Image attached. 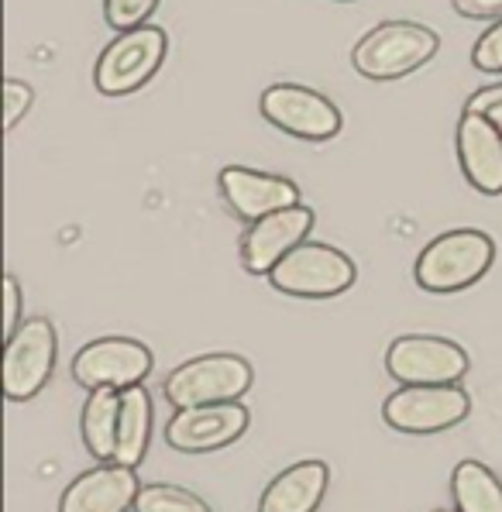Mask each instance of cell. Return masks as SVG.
Segmentation results:
<instances>
[{
	"instance_id": "cell-6",
	"label": "cell",
	"mask_w": 502,
	"mask_h": 512,
	"mask_svg": "<svg viewBox=\"0 0 502 512\" xmlns=\"http://www.w3.org/2000/svg\"><path fill=\"white\" fill-rule=\"evenodd\" d=\"M472 413L468 389L458 385H403L382 403V420L386 427L413 437H430L458 427Z\"/></svg>"
},
{
	"instance_id": "cell-13",
	"label": "cell",
	"mask_w": 502,
	"mask_h": 512,
	"mask_svg": "<svg viewBox=\"0 0 502 512\" xmlns=\"http://www.w3.org/2000/svg\"><path fill=\"white\" fill-rule=\"evenodd\" d=\"M221 196L231 207L234 217H241L245 224H255V220L276 214V210L296 207L300 200V186L286 176H276V172H258L248 169V165H227L221 169Z\"/></svg>"
},
{
	"instance_id": "cell-23",
	"label": "cell",
	"mask_w": 502,
	"mask_h": 512,
	"mask_svg": "<svg viewBox=\"0 0 502 512\" xmlns=\"http://www.w3.org/2000/svg\"><path fill=\"white\" fill-rule=\"evenodd\" d=\"M31 104H35V90L21 80H7L4 83V128L11 131L31 110Z\"/></svg>"
},
{
	"instance_id": "cell-20",
	"label": "cell",
	"mask_w": 502,
	"mask_h": 512,
	"mask_svg": "<svg viewBox=\"0 0 502 512\" xmlns=\"http://www.w3.org/2000/svg\"><path fill=\"white\" fill-rule=\"evenodd\" d=\"M135 512H214V509L200 495H193L190 488L155 482V485H141Z\"/></svg>"
},
{
	"instance_id": "cell-2",
	"label": "cell",
	"mask_w": 502,
	"mask_h": 512,
	"mask_svg": "<svg viewBox=\"0 0 502 512\" xmlns=\"http://www.w3.org/2000/svg\"><path fill=\"white\" fill-rule=\"evenodd\" d=\"M441 49L437 31L417 21H386L375 25L362 42L351 49V66L375 83H392L417 73Z\"/></svg>"
},
{
	"instance_id": "cell-3",
	"label": "cell",
	"mask_w": 502,
	"mask_h": 512,
	"mask_svg": "<svg viewBox=\"0 0 502 512\" xmlns=\"http://www.w3.org/2000/svg\"><path fill=\"white\" fill-rule=\"evenodd\" d=\"M169 52L166 28L141 25L135 31H117L104 45L97 66H93V86L104 97H128L141 90L162 69Z\"/></svg>"
},
{
	"instance_id": "cell-9",
	"label": "cell",
	"mask_w": 502,
	"mask_h": 512,
	"mask_svg": "<svg viewBox=\"0 0 502 512\" xmlns=\"http://www.w3.org/2000/svg\"><path fill=\"white\" fill-rule=\"evenodd\" d=\"M262 117L279 128L282 135L300 141H331L341 131V110L331 97H324L313 86L300 83H276L258 100Z\"/></svg>"
},
{
	"instance_id": "cell-15",
	"label": "cell",
	"mask_w": 502,
	"mask_h": 512,
	"mask_svg": "<svg viewBox=\"0 0 502 512\" xmlns=\"http://www.w3.org/2000/svg\"><path fill=\"white\" fill-rule=\"evenodd\" d=\"M454 145L468 186L482 196H502V131L496 124L475 110H465Z\"/></svg>"
},
{
	"instance_id": "cell-24",
	"label": "cell",
	"mask_w": 502,
	"mask_h": 512,
	"mask_svg": "<svg viewBox=\"0 0 502 512\" xmlns=\"http://www.w3.org/2000/svg\"><path fill=\"white\" fill-rule=\"evenodd\" d=\"M465 110H475V114L489 117V121L502 131V83H496V86H482V90H475L472 97H468Z\"/></svg>"
},
{
	"instance_id": "cell-28",
	"label": "cell",
	"mask_w": 502,
	"mask_h": 512,
	"mask_svg": "<svg viewBox=\"0 0 502 512\" xmlns=\"http://www.w3.org/2000/svg\"><path fill=\"white\" fill-rule=\"evenodd\" d=\"M437 512H444V509H437Z\"/></svg>"
},
{
	"instance_id": "cell-19",
	"label": "cell",
	"mask_w": 502,
	"mask_h": 512,
	"mask_svg": "<svg viewBox=\"0 0 502 512\" xmlns=\"http://www.w3.org/2000/svg\"><path fill=\"white\" fill-rule=\"evenodd\" d=\"M454 512H502V482L482 461H461L451 471Z\"/></svg>"
},
{
	"instance_id": "cell-5",
	"label": "cell",
	"mask_w": 502,
	"mask_h": 512,
	"mask_svg": "<svg viewBox=\"0 0 502 512\" xmlns=\"http://www.w3.org/2000/svg\"><path fill=\"white\" fill-rule=\"evenodd\" d=\"M255 372L238 354H203V358L183 361L166 378V399L176 409L210 406V403H241L251 389Z\"/></svg>"
},
{
	"instance_id": "cell-1",
	"label": "cell",
	"mask_w": 502,
	"mask_h": 512,
	"mask_svg": "<svg viewBox=\"0 0 502 512\" xmlns=\"http://www.w3.org/2000/svg\"><path fill=\"white\" fill-rule=\"evenodd\" d=\"M496 241L475 227L444 231L420 251L413 265V279L427 293H461V289L482 282L496 265Z\"/></svg>"
},
{
	"instance_id": "cell-10",
	"label": "cell",
	"mask_w": 502,
	"mask_h": 512,
	"mask_svg": "<svg viewBox=\"0 0 502 512\" xmlns=\"http://www.w3.org/2000/svg\"><path fill=\"white\" fill-rule=\"evenodd\" d=\"M155 358L135 337H97L73 358V378L83 389H131L152 372Z\"/></svg>"
},
{
	"instance_id": "cell-18",
	"label": "cell",
	"mask_w": 502,
	"mask_h": 512,
	"mask_svg": "<svg viewBox=\"0 0 502 512\" xmlns=\"http://www.w3.org/2000/svg\"><path fill=\"white\" fill-rule=\"evenodd\" d=\"M121 392L124 389H90L80 413V430L86 451L97 461H114L117 423H121Z\"/></svg>"
},
{
	"instance_id": "cell-8",
	"label": "cell",
	"mask_w": 502,
	"mask_h": 512,
	"mask_svg": "<svg viewBox=\"0 0 502 512\" xmlns=\"http://www.w3.org/2000/svg\"><path fill=\"white\" fill-rule=\"evenodd\" d=\"M59 354V337L52 320L31 317L25 320L4 348V396L11 403H25L35 399L38 392L49 385L52 368H56Z\"/></svg>"
},
{
	"instance_id": "cell-11",
	"label": "cell",
	"mask_w": 502,
	"mask_h": 512,
	"mask_svg": "<svg viewBox=\"0 0 502 512\" xmlns=\"http://www.w3.org/2000/svg\"><path fill=\"white\" fill-rule=\"evenodd\" d=\"M251 413L241 403L186 406L166 423V444L179 454H210L248 433Z\"/></svg>"
},
{
	"instance_id": "cell-16",
	"label": "cell",
	"mask_w": 502,
	"mask_h": 512,
	"mask_svg": "<svg viewBox=\"0 0 502 512\" xmlns=\"http://www.w3.org/2000/svg\"><path fill=\"white\" fill-rule=\"evenodd\" d=\"M331 488V468L324 461H296L265 485L258 512H317Z\"/></svg>"
},
{
	"instance_id": "cell-21",
	"label": "cell",
	"mask_w": 502,
	"mask_h": 512,
	"mask_svg": "<svg viewBox=\"0 0 502 512\" xmlns=\"http://www.w3.org/2000/svg\"><path fill=\"white\" fill-rule=\"evenodd\" d=\"M162 0H104V18L114 31H135L148 25Z\"/></svg>"
},
{
	"instance_id": "cell-7",
	"label": "cell",
	"mask_w": 502,
	"mask_h": 512,
	"mask_svg": "<svg viewBox=\"0 0 502 512\" xmlns=\"http://www.w3.org/2000/svg\"><path fill=\"white\" fill-rule=\"evenodd\" d=\"M468 368V351L447 337L406 334L396 337L386 351V372L399 385H458Z\"/></svg>"
},
{
	"instance_id": "cell-27",
	"label": "cell",
	"mask_w": 502,
	"mask_h": 512,
	"mask_svg": "<svg viewBox=\"0 0 502 512\" xmlns=\"http://www.w3.org/2000/svg\"><path fill=\"white\" fill-rule=\"evenodd\" d=\"M337 4H348V0H337Z\"/></svg>"
},
{
	"instance_id": "cell-25",
	"label": "cell",
	"mask_w": 502,
	"mask_h": 512,
	"mask_svg": "<svg viewBox=\"0 0 502 512\" xmlns=\"http://www.w3.org/2000/svg\"><path fill=\"white\" fill-rule=\"evenodd\" d=\"M21 324H25L21 320V282L18 275H4V341Z\"/></svg>"
},
{
	"instance_id": "cell-22",
	"label": "cell",
	"mask_w": 502,
	"mask_h": 512,
	"mask_svg": "<svg viewBox=\"0 0 502 512\" xmlns=\"http://www.w3.org/2000/svg\"><path fill=\"white\" fill-rule=\"evenodd\" d=\"M472 66L478 73H502V18L482 31L472 49Z\"/></svg>"
},
{
	"instance_id": "cell-14",
	"label": "cell",
	"mask_w": 502,
	"mask_h": 512,
	"mask_svg": "<svg viewBox=\"0 0 502 512\" xmlns=\"http://www.w3.org/2000/svg\"><path fill=\"white\" fill-rule=\"evenodd\" d=\"M138 471L117 461H100L62 492L59 512H128L138 502Z\"/></svg>"
},
{
	"instance_id": "cell-12",
	"label": "cell",
	"mask_w": 502,
	"mask_h": 512,
	"mask_svg": "<svg viewBox=\"0 0 502 512\" xmlns=\"http://www.w3.org/2000/svg\"><path fill=\"white\" fill-rule=\"evenodd\" d=\"M313 231V210L307 203L276 210V214L255 220L241 234V265L251 275H269L293 248H300Z\"/></svg>"
},
{
	"instance_id": "cell-26",
	"label": "cell",
	"mask_w": 502,
	"mask_h": 512,
	"mask_svg": "<svg viewBox=\"0 0 502 512\" xmlns=\"http://www.w3.org/2000/svg\"><path fill=\"white\" fill-rule=\"evenodd\" d=\"M454 11L468 21H499L502 18V0H451Z\"/></svg>"
},
{
	"instance_id": "cell-17",
	"label": "cell",
	"mask_w": 502,
	"mask_h": 512,
	"mask_svg": "<svg viewBox=\"0 0 502 512\" xmlns=\"http://www.w3.org/2000/svg\"><path fill=\"white\" fill-rule=\"evenodd\" d=\"M152 396L141 385L121 392V423H117V451L114 461L124 468H138L148 454V440H152Z\"/></svg>"
},
{
	"instance_id": "cell-4",
	"label": "cell",
	"mask_w": 502,
	"mask_h": 512,
	"mask_svg": "<svg viewBox=\"0 0 502 512\" xmlns=\"http://www.w3.org/2000/svg\"><path fill=\"white\" fill-rule=\"evenodd\" d=\"M358 265L334 244L303 241L269 272L276 293L296 299H331L355 286Z\"/></svg>"
}]
</instances>
